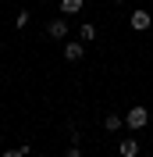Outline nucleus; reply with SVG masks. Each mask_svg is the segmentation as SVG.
Returning a JSON list of instances; mask_svg holds the SVG:
<instances>
[{
    "label": "nucleus",
    "instance_id": "2",
    "mask_svg": "<svg viewBox=\"0 0 153 157\" xmlns=\"http://www.w3.org/2000/svg\"><path fill=\"white\" fill-rule=\"evenodd\" d=\"M82 57H86V47H82V39H68V43H64V61L78 64Z\"/></svg>",
    "mask_w": 153,
    "mask_h": 157
},
{
    "label": "nucleus",
    "instance_id": "13",
    "mask_svg": "<svg viewBox=\"0 0 153 157\" xmlns=\"http://www.w3.org/2000/svg\"><path fill=\"white\" fill-rule=\"evenodd\" d=\"M32 157H43V154H32Z\"/></svg>",
    "mask_w": 153,
    "mask_h": 157
},
{
    "label": "nucleus",
    "instance_id": "9",
    "mask_svg": "<svg viewBox=\"0 0 153 157\" xmlns=\"http://www.w3.org/2000/svg\"><path fill=\"white\" fill-rule=\"evenodd\" d=\"M78 36H82V39H93V36H96V25H89V21H86V25L78 29Z\"/></svg>",
    "mask_w": 153,
    "mask_h": 157
},
{
    "label": "nucleus",
    "instance_id": "1",
    "mask_svg": "<svg viewBox=\"0 0 153 157\" xmlns=\"http://www.w3.org/2000/svg\"><path fill=\"white\" fill-rule=\"evenodd\" d=\"M146 125H150V111H146L143 104L125 114V128H146Z\"/></svg>",
    "mask_w": 153,
    "mask_h": 157
},
{
    "label": "nucleus",
    "instance_id": "8",
    "mask_svg": "<svg viewBox=\"0 0 153 157\" xmlns=\"http://www.w3.org/2000/svg\"><path fill=\"white\" fill-rule=\"evenodd\" d=\"M0 157H32L29 147H18V150H7V154H0Z\"/></svg>",
    "mask_w": 153,
    "mask_h": 157
},
{
    "label": "nucleus",
    "instance_id": "12",
    "mask_svg": "<svg viewBox=\"0 0 153 157\" xmlns=\"http://www.w3.org/2000/svg\"><path fill=\"white\" fill-rule=\"evenodd\" d=\"M64 157H82V150H78V147H68V154Z\"/></svg>",
    "mask_w": 153,
    "mask_h": 157
},
{
    "label": "nucleus",
    "instance_id": "4",
    "mask_svg": "<svg viewBox=\"0 0 153 157\" xmlns=\"http://www.w3.org/2000/svg\"><path fill=\"white\" fill-rule=\"evenodd\" d=\"M150 25H153V14H150V11H135V14H132V29L135 32H146Z\"/></svg>",
    "mask_w": 153,
    "mask_h": 157
},
{
    "label": "nucleus",
    "instance_id": "5",
    "mask_svg": "<svg viewBox=\"0 0 153 157\" xmlns=\"http://www.w3.org/2000/svg\"><path fill=\"white\" fill-rule=\"evenodd\" d=\"M118 154L121 157H139V143H135L132 136H125L121 143H118Z\"/></svg>",
    "mask_w": 153,
    "mask_h": 157
},
{
    "label": "nucleus",
    "instance_id": "7",
    "mask_svg": "<svg viewBox=\"0 0 153 157\" xmlns=\"http://www.w3.org/2000/svg\"><path fill=\"white\" fill-rule=\"evenodd\" d=\"M61 11L71 18V14H78V11H82V0H61Z\"/></svg>",
    "mask_w": 153,
    "mask_h": 157
},
{
    "label": "nucleus",
    "instance_id": "3",
    "mask_svg": "<svg viewBox=\"0 0 153 157\" xmlns=\"http://www.w3.org/2000/svg\"><path fill=\"white\" fill-rule=\"evenodd\" d=\"M47 36L50 39H68V18H54L47 25Z\"/></svg>",
    "mask_w": 153,
    "mask_h": 157
},
{
    "label": "nucleus",
    "instance_id": "10",
    "mask_svg": "<svg viewBox=\"0 0 153 157\" xmlns=\"http://www.w3.org/2000/svg\"><path fill=\"white\" fill-rule=\"evenodd\" d=\"M29 18H32L29 11H18V18H14V25H18V29H25V25H29Z\"/></svg>",
    "mask_w": 153,
    "mask_h": 157
},
{
    "label": "nucleus",
    "instance_id": "11",
    "mask_svg": "<svg viewBox=\"0 0 153 157\" xmlns=\"http://www.w3.org/2000/svg\"><path fill=\"white\" fill-rule=\"evenodd\" d=\"M68 139H71V147H78V139H82V132H78L75 125H68Z\"/></svg>",
    "mask_w": 153,
    "mask_h": 157
},
{
    "label": "nucleus",
    "instance_id": "6",
    "mask_svg": "<svg viewBox=\"0 0 153 157\" xmlns=\"http://www.w3.org/2000/svg\"><path fill=\"white\" fill-rule=\"evenodd\" d=\"M103 128H107V132H121V128H125V118L121 114H107L103 118Z\"/></svg>",
    "mask_w": 153,
    "mask_h": 157
}]
</instances>
